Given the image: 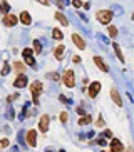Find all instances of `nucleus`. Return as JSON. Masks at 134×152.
Listing matches in <instances>:
<instances>
[{"label": "nucleus", "instance_id": "58836bf2", "mask_svg": "<svg viewBox=\"0 0 134 152\" xmlns=\"http://www.w3.org/2000/svg\"><path fill=\"white\" fill-rule=\"evenodd\" d=\"M102 152H107V151H102ZM111 152H112V151H111Z\"/></svg>", "mask_w": 134, "mask_h": 152}, {"label": "nucleus", "instance_id": "4c0bfd02", "mask_svg": "<svg viewBox=\"0 0 134 152\" xmlns=\"http://www.w3.org/2000/svg\"><path fill=\"white\" fill-rule=\"evenodd\" d=\"M131 17H133V20H134V12H133V15H131Z\"/></svg>", "mask_w": 134, "mask_h": 152}, {"label": "nucleus", "instance_id": "ea45409f", "mask_svg": "<svg viewBox=\"0 0 134 152\" xmlns=\"http://www.w3.org/2000/svg\"><path fill=\"white\" fill-rule=\"evenodd\" d=\"M59 152H64V151H59Z\"/></svg>", "mask_w": 134, "mask_h": 152}, {"label": "nucleus", "instance_id": "2eb2a0df", "mask_svg": "<svg viewBox=\"0 0 134 152\" xmlns=\"http://www.w3.org/2000/svg\"><path fill=\"white\" fill-rule=\"evenodd\" d=\"M64 50H66V47H64V45H57V49H55V52H54V55H55V58H57V60H60V58H62Z\"/></svg>", "mask_w": 134, "mask_h": 152}, {"label": "nucleus", "instance_id": "ddd939ff", "mask_svg": "<svg viewBox=\"0 0 134 152\" xmlns=\"http://www.w3.org/2000/svg\"><path fill=\"white\" fill-rule=\"evenodd\" d=\"M94 64H96V65H97V67L101 69L102 72H107V65L104 64V60L101 57H97V55H96V57H94Z\"/></svg>", "mask_w": 134, "mask_h": 152}, {"label": "nucleus", "instance_id": "1a4fd4ad", "mask_svg": "<svg viewBox=\"0 0 134 152\" xmlns=\"http://www.w3.org/2000/svg\"><path fill=\"white\" fill-rule=\"evenodd\" d=\"M72 42L76 44L77 49H80V50H84V49H85V42H84V39H80L79 34H74V35H72Z\"/></svg>", "mask_w": 134, "mask_h": 152}, {"label": "nucleus", "instance_id": "a211bd4d", "mask_svg": "<svg viewBox=\"0 0 134 152\" xmlns=\"http://www.w3.org/2000/svg\"><path fill=\"white\" fill-rule=\"evenodd\" d=\"M55 18H57L59 22L62 23V25H69V20H67L66 17H64L62 14H60V12H57V14H55Z\"/></svg>", "mask_w": 134, "mask_h": 152}, {"label": "nucleus", "instance_id": "c9c22d12", "mask_svg": "<svg viewBox=\"0 0 134 152\" xmlns=\"http://www.w3.org/2000/svg\"><path fill=\"white\" fill-rule=\"evenodd\" d=\"M59 99H60V102H67V99H66V95H60V97H59Z\"/></svg>", "mask_w": 134, "mask_h": 152}, {"label": "nucleus", "instance_id": "72a5a7b5", "mask_svg": "<svg viewBox=\"0 0 134 152\" xmlns=\"http://www.w3.org/2000/svg\"><path fill=\"white\" fill-rule=\"evenodd\" d=\"M77 114H79V115H84V110H82V109L79 107V109H77Z\"/></svg>", "mask_w": 134, "mask_h": 152}, {"label": "nucleus", "instance_id": "f704fd0d", "mask_svg": "<svg viewBox=\"0 0 134 152\" xmlns=\"http://www.w3.org/2000/svg\"><path fill=\"white\" fill-rule=\"evenodd\" d=\"M104 135H106V137H111V135H112L111 130H106V132H104Z\"/></svg>", "mask_w": 134, "mask_h": 152}, {"label": "nucleus", "instance_id": "dca6fc26", "mask_svg": "<svg viewBox=\"0 0 134 152\" xmlns=\"http://www.w3.org/2000/svg\"><path fill=\"white\" fill-rule=\"evenodd\" d=\"M52 37L55 39V40H62L64 34L60 32V28H54V30H52Z\"/></svg>", "mask_w": 134, "mask_h": 152}, {"label": "nucleus", "instance_id": "5701e85b", "mask_svg": "<svg viewBox=\"0 0 134 152\" xmlns=\"http://www.w3.org/2000/svg\"><path fill=\"white\" fill-rule=\"evenodd\" d=\"M34 50H35V54H40V50H42V47H40L39 40H34Z\"/></svg>", "mask_w": 134, "mask_h": 152}, {"label": "nucleus", "instance_id": "c85d7f7f", "mask_svg": "<svg viewBox=\"0 0 134 152\" xmlns=\"http://www.w3.org/2000/svg\"><path fill=\"white\" fill-rule=\"evenodd\" d=\"M96 127H104V121H102V119H97V122H96Z\"/></svg>", "mask_w": 134, "mask_h": 152}, {"label": "nucleus", "instance_id": "473e14b6", "mask_svg": "<svg viewBox=\"0 0 134 152\" xmlns=\"http://www.w3.org/2000/svg\"><path fill=\"white\" fill-rule=\"evenodd\" d=\"M72 60H74V62H79V60H80V58H79V55H74V57H72Z\"/></svg>", "mask_w": 134, "mask_h": 152}, {"label": "nucleus", "instance_id": "a878e982", "mask_svg": "<svg viewBox=\"0 0 134 152\" xmlns=\"http://www.w3.org/2000/svg\"><path fill=\"white\" fill-rule=\"evenodd\" d=\"M9 70H10L9 64H5V65H4V69H2V75H7V74H9Z\"/></svg>", "mask_w": 134, "mask_h": 152}, {"label": "nucleus", "instance_id": "6ab92c4d", "mask_svg": "<svg viewBox=\"0 0 134 152\" xmlns=\"http://www.w3.org/2000/svg\"><path fill=\"white\" fill-rule=\"evenodd\" d=\"M112 47H114V50H116V54H117V58H119L121 62H124V57H122V52H121L119 45H117L116 42H114V44H112Z\"/></svg>", "mask_w": 134, "mask_h": 152}, {"label": "nucleus", "instance_id": "2f4dec72", "mask_svg": "<svg viewBox=\"0 0 134 152\" xmlns=\"http://www.w3.org/2000/svg\"><path fill=\"white\" fill-rule=\"evenodd\" d=\"M55 2H57V5H59V7H60V9H62V7H66V5H64V2H62V0H55Z\"/></svg>", "mask_w": 134, "mask_h": 152}, {"label": "nucleus", "instance_id": "f3484780", "mask_svg": "<svg viewBox=\"0 0 134 152\" xmlns=\"http://www.w3.org/2000/svg\"><path fill=\"white\" fill-rule=\"evenodd\" d=\"M13 69H15L18 74H24V72H25V65L20 64V62H13Z\"/></svg>", "mask_w": 134, "mask_h": 152}, {"label": "nucleus", "instance_id": "b1692460", "mask_svg": "<svg viewBox=\"0 0 134 152\" xmlns=\"http://www.w3.org/2000/svg\"><path fill=\"white\" fill-rule=\"evenodd\" d=\"M24 60H25L27 65H34V64H35V60H34L32 57H24Z\"/></svg>", "mask_w": 134, "mask_h": 152}, {"label": "nucleus", "instance_id": "412c9836", "mask_svg": "<svg viewBox=\"0 0 134 152\" xmlns=\"http://www.w3.org/2000/svg\"><path fill=\"white\" fill-rule=\"evenodd\" d=\"M116 35H117V28L111 25V27H109V37H112V39H114Z\"/></svg>", "mask_w": 134, "mask_h": 152}, {"label": "nucleus", "instance_id": "bb28decb", "mask_svg": "<svg viewBox=\"0 0 134 152\" xmlns=\"http://www.w3.org/2000/svg\"><path fill=\"white\" fill-rule=\"evenodd\" d=\"M72 5H74L76 9H80V5H84V4H80L79 0H72Z\"/></svg>", "mask_w": 134, "mask_h": 152}, {"label": "nucleus", "instance_id": "4468645a", "mask_svg": "<svg viewBox=\"0 0 134 152\" xmlns=\"http://www.w3.org/2000/svg\"><path fill=\"white\" fill-rule=\"evenodd\" d=\"M9 10H10L9 2H7V0H2V2H0V12H2L4 15H7L9 14Z\"/></svg>", "mask_w": 134, "mask_h": 152}, {"label": "nucleus", "instance_id": "7c9ffc66", "mask_svg": "<svg viewBox=\"0 0 134 152\" xmlns=\"http://www.w3.org/2000/svg\"><path fill=\"white\" fill-rule=\"evenodd\" d=\"M37 2H39V4H42V5H50L49 0H37Z\"/></svg>", "mask_w": 134, "mask_h": 152}, {"label": "nucleus", "instance_id": "4be33fe9", "mask_svg": "<svg viewBox=\"0 0 134 152\" xmlns=\"http://www.w3.org/2000/svg\"><path fill=\"white\" fill-rule=\"evenodd\" d=\"M60 122H62V124H67V122H69V115H67V112H62V114H60Z\"/></svg>", "mask_w": 134, "mask_h": 152}, {"label": "nucleus", "instance_id": "9b49d317", "mask_svg": "<svg viewBox=\"0 0 134 152\" xmlns=\"http://www.w3.org/2000/svg\"><path fill=\"white\" fill-rule=\"evenodd\" d=\"M111 97H112V100H114V104H116V105L122 107V99H121V95H119V92H117L116 87H112V89H111Z\"/></svg>", "mask_w": 134, "mask_h": 152}, {"label": "nucleus", "instance_id": "7ed1b4c3", "mask_svg": "<svg viewBox=\"0 0 134 152\" xmlns=\"http://www.w3.org/2000/svg\"><path fill=\"white\" fill-rule=\"evenodd\" d=\"M30 92H32V97H34V104H39V95L42 94V82H39V80L32 82Z\"/></svg>", "mask_w": 134, "mask_h": 152}, {"label": "nucleus", "instance_id": "423d86ee", "mask_svg": "<svg viewBox=\"0 0 134 152\" xmlns=\"http://www.w3.org/2000/svg\"><path fill=\"white\" fill-rule=\"evenodd\" d=\"M99 90H101V82H92V84L89 85V89H87V92H89V97L94 99L96 95L99 94Z\"/></svg>", "mask_w": 134, "mask_h": 152}, {"label": "nucleus", "instance_id": "aec40b11", "mask_svg": "<svg viewBox=\"0 0 134 152\" xmlns=\"http://www.w3.org/2000/svg\"><path fill=\"white\" fill-rule=\"evenodd\" d=\"M92 122V117L91 115H85L84 119H79V125H84V124H91Z\"/></svg>", "mask_w": 134, "mask_h": 152}, {"label": "nucleus", "instance_id": "0eeeda50", "mask_svg": "<svg viewBox=\"0 0 134 152\" xmlns=\"http://www.w3.org/2000/svg\"><path fill=\"white\" fill-rule=\"evenodd\" d=\"M13 85H15L17 89L27 87V75H25V74H18L17 79H15V82H13Z\"/></svg>", "mask_w": 134, "mask_h": 152}, {"label": "nucleus", "instance_id": "39448f33", "mask_svg": "<svg viewBox=\"0 0 134 152\" xmlns=\"http://www.w3.org/2000/svg\"><path fill=\"white\" fill-rule=\"evenodd\" d=\"M49 122H50V117L47 115V114H44V115H40V121H39V129L42 134H45L47 130H49Z\"/></svg>", "mask_w": 134, "mask_h": 152}, {"label": "nucleus", "instance_id": "20e7f679", "mask_svg": "<svg viewBox=\"0 0 134 152\" xmlns=\"http://www.w3.org/2000/svg\"><path fill=\"white\" fill-rule=\"evenodd\" d=\"M2 22H4L5 27H13V25H17L18 23V17L17 15H13V14H7V15H4Z\"/></svg>", "mask_w": 134, "mask_h": 152}, {"label": "nucleus", "instance_id": "f8f14e48", "mask_svg": "<svg viewBox=\"0 0 134 152\" xmlns=\"http://www.w3.org/2000/svg\"><path fill=\"white\" fill-rule=\"evenodd\" d=\"M18 22H22L24 25H30V23H32V17H30V14L24 10L22 14H20V17H18Z\"/></svg>", "mask_w": 134, "mask_h": 152}, {"label": "nucleus", "instance_id": "f03ea898", "mask_svg": "<svg viewBox=\"0 0 134 152\" xmlns=\"http://www.w3.org/2000/svg\"><path fill=\"white\" fill-rule=\"evenodd\" d=\"M96 18H97L102 25H107V23H111V20H112V12L111 10H97V12H96Z\"/></svg>", "mask_w": 134, "mask_h": 152}, {"label": "nucleus", "instance_id": "9d476101", "mask_svg": "<svg viewBox=\"0 0 134 152\" xmlns=\"http://www.w3.org/2000/svg\"><path fill=\"white\" fill-rule=\"evenodd\" d=\"M37 132L35 130H29L27 132V144L30 145V147H35V144H37Z\"/></svg>", "mask_w": 134, "mask_h": 152}, {"label": "nucleus", "instance_id": "f257e3e1", "mask_svg": "<svg viewBox=\"0 0 134 152\" xmlns=\"http://www.w3.org/2000/svg\"><path fill=\"white\" fill-rule=\"evenodd\" d=\"M62 82L66 87H69V89H72V87H76V75H74V70H66L62 74Z\"/></svg>", "mask_w": 134, "mask_h": 152}, {"label": "nucleus", "instance_id": "e433bc0d", "mask_svg": "<svg viewBox=\"0 0 134 152\" xmlns=\"http://www.w3.org/2000/svg\"><path fill=\"white\" fill-rule=\"evenodd\" d=\"M126 152H134V149L133 147H127V149H126Z\"/></svg>", "mask_w": 134, "mask_h": 152}, {"label": "nucleus", "instance_id": "6e6552de", "mask_svg": "<svg viewBox=\"0 0 134 152\" xmlns=\"http://www.w3.org/2000/svg\"><path fill=\"white\" fill-rule=\"evenodd\" d=\"M111 151L112 152H124L126 149H124V145L121 144L119 139H112L111 140Z\"/></svg>", "mask_w": 134, "mask_h": 152}, {"label": "nucleus", "instance_id": "393cba45", "mask_svg": "<svg viewBox=\"0 0 134 152\" xmlns=\"http://www.w3.org/2000/svg\"><path fill=\"white\" fill-rule=\"evenodd\" d=\"M22 55H24V57H32V50L30 49H24L22 50Z\"/></svg>", "mask_w": 134, "mask_h": 152}, {"label": "nucleus", "instance_id": "c756f323", "mask_svg": "<svg viewBox=\"0 0 134 152\" xmlns=\"http://www.w3.org/2000/svg\"><path fill=\"white\" fill-rule=\"evenodd\" d=\"M15 99H18V94H13V95H9V100L12 102V100H15Z\"/></svg>", "mask_w": 134, "mask_h": 152}, {"label": "nucleus", "instance_id": "cd10ccee", "mask_svg": "<svg viewBox=\"0 0 134 152\" xmlns=\"http://www.w3.org/2000/svg\"><path fill=\"white\" fill-rule=\"evenodd\" d=\"M0 145H2V147H9V140H7V139H2V140H0Z\"/></svg>", "mask_w": 134, "mask_h": 152}]
</instances>
